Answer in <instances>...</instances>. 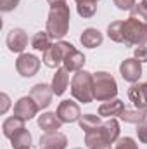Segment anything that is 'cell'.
Masks as SVG:
<instances>
[{
	"label": "cell",
	"instance_id": "6da1fadb",
	"mask_svg": "<svg viewBox=\"0 0 147 149\" xmlns=\"http://www.w3.org/2000/svg\"><path fill=\"white\" fill-rule=\"evenodd\" d=\"M69 21H71V10L66 3L50 5V12H49V17H47L45 30L49 31L52 40H62L68 35Z\"/></svg>",
	"mask_w": 147,
	"mask_h": 149
},
{
	"label": "cell",
	"instance_id": "7a4b0ae2",
	"mask_svg": "<svg viewBox=\"0 0 147 149\" xmlns=\"http://www.w3.org/2000/svg\"><path fill=\"white\" fill-rule=\"evenodd\" d=\"M71 95L81 104H90L94 95V73L80 70L76 71L71 80Z\"/></svg>",
	"mask_w": 147,
	"mask_h": 149
},
{
	"label": "cell",
	"instance_id": "3957f363",
	"mask_svg": "<svg viewBox=\"0 0 147 149\" xmlns=\"http://www.w3.org/2000/svg\"><path fill=\"white\" fill-rule=\"evenodd\" d=\"M94 95L101 102L116 99V95H118V83H116L114 76L111 73H107V71L94 73Z\"/></svg>",
	"mask_w": 147,
	"mask_h": 149
},
{
	"label": "cell",
	"instance_id": "277c9868",
	"mask_svg": "<svg viewBox=\"0 0 147 149\" xmlns=\"http://www.w3.org/2000/svg\"><path fill=\"white\" fill-rule=\"evenodd\" d=\"M123 43L126 47H140L147 43V24L128 17L123 21Z\"/></svg>",
	"mask_w": 147,
	"mask_h": 149
},
{
	"label": "cell",
	"instance_id": "5b68a950",
	"mask_svg": "<svg viewBox=\"0 0 147 149\" xmlns=\"http://www.w3.org/2000/svg\"><path fill=\"white\" fill-rule=\"evenodd\" d=\"M57 45H59L61 50H62V66H64L68 71H80V70L85 66V63H87L85 56L74 47L73 43L64 42V40H59Z\"/></svg>",
	"mask_w": 147,
	"mask_h": 149
},
{
	"label": "cell",
	"instance_id": "8992f818",
	"mask_svg": "<svg viewBox=\"0 0 147 149\" xmlns=\"http://www.w3.org/2000/svg\"><path fill=\"white\" fill-rule=\"evenodd\" d=\"M40 70V59L35 54L30 52H23L19 54V57L16 59V71L21 74L23 78H31L35 76Z\"/></svg>",
	"mask_w": 147,
	"mask_h": 149
},
{
	"label": "cell",
	"instance_id": "52a82bcc",
	"mask_svg": "<svg viewBox=\"0 0 147 149\" xmlns=\"http://www.w3.org/2000/svg\"><path fill=\"white\" fill-rule=\"evenodd\" d=\"M119 74L125 81L128 83H137L142 76V63L137 61L135 57H128L125 61H121L119 64Z\"/></svg>",
	"mask_w": 147,
	"mask_h": 149
},
{
	"label": "cell",
	"instance_id": "ba28073f",
	"mask_svg": "<svg viewBox=\"0 0 147 149\" xmlns=\"http://www.w3.org/2000/svg\"><path fill=\"white\" fill-rule=\"evenodd\" d=\"M5 43H7V47H9L10 52H14V54H23L24 49L28 47V33H26L23 28H12V30L7 33Z\"/></svg>",
	"mask_w": 147,
	"mask_h": 149
},
{
	"label": "cell",
	"instance_id": "9c48e42d",
	"mask_svg": "<svg viewBox=\"0 0 147 149\" xmlns=\"http://www.w3.org/2000/svg\"><path fill=\"white\" fill-rule=\"evenodd\" d=\"M30 97L37 102L40 109L49 108L50 102H52V97H54L52 85H47V83H37V85H33L31 90H30Z\"/></svg>",
	"mask_w": 147,
	"mask_h": 149
},
{
	"label": "cell",
	"instance_id": "30bf717a",
	"mask_svg": "<svg viewBox=\"0 0 147 149\" xmlns=\"http://www.w3.org/2000/svg\"><path fill=\"white\" fill-rule=\"evenodd\" d=\"M55 113H57V116L62 123H74V121H80V118H81L80 106L71 99H66V101L59 102Z\"/></svg>",
	"mask_w": 147,
	"mask_h": 149
},
{
	"label": "cell",
	"instance_id": "8fae6325",
	"mask_svg": "<svg viewBox=\"0 0 147 149\" xmlns=\"http://www.w3.org/2000/svg\"><path fill=\"white\" fill-rule=\"evenodd\" d=\"M38 104L30 97V95H26V97H21L16 104H14V116H17V118H21V120H24V121H28V120H31V118H35L38 113Z\"/></svg>",
	"mask_w": 147,
	"mask_h": 149
},
{
	"label": "cell",
	"instance_id": "7c38bea8",
	"mask_svg": "<svg viewBox=\"0 0 147 149\" xmlns=\"http://www.w3.org/2000/svg\"><path fill=\"white\" fill-rule=\"evenodd\" d=\"M38 146H40V149H66L68 148V137L64 134H61L59 130L49 132V134H43L40 137Z\"/></svg>",
	"mask_w": 147,
	"mask_h": 149
},
{
	"label": "cell",
	"instance_id": "4fadbf2b",
	"mask_svg": "<svg viewBox=\"0 0 147 149\" xmlns=\"http://www.w3.org/2000/svg\"><path fill=\"white\" fill-rule=\"evenodd\" d=\"M37 123L45 134H49V132H57V130L61 128V125H62V121L59 120L57 113H52V111L42 113V114L38 116Z\"/></svg>",
	"mask_w": 147,
	"mask_h": 149
},
{
	"label": "cell",
	"instance_id": "5bb4252c",
	"mask_svg": "<svg viewBox=\"0 0 147 149\" xmlns=\"http://www.w3.org/2000/svg\"><path fill=\"white\" fill-rule=\"evenodd\" d=\"M125 102L119 101V99H111V101H106L99 106V116L101 118H116L119 116L121 113L125 111Z\"/></svg>",
	"mask_w": 147,
	"mask_h": 149
},
{
	"label": "cell",
	"instance_id": "9a60e30c",
	"mask_svg": "<svg viewBox=\"0 0 147 149\" xmlns=\"http://www.w3.org/2000/svg\"><path fill=\"white\" fill-rule=\"evenodd\" d=\"M52 90H54V95H62L69 85V71L66 68H57L55 74L52 76Z\"/></svg>",
	"mask_w": 147,
	"mask_h": 149
},
{
	"label": "cell",
	"instance_id": "2e32d148",
	"mask_svg": "<svg viewBox=\"0 0 147 149\" xmlns=\"http://www.w3.org/2000/svg\"><path fill=\"white\" fill-rule=\"evenodd\" d=\"M102 42H104V37L97 28H87L80 35V43L87 49H95V47L102 45Z\"/></svg>",
	"mask_w": 147,
	"mask_h": 149
},
{
	"label": "cell",
	"instance_id": "e0dca14e",
	"mask_svg": "<svg viewBox=\"0 0 147 149\" xmlns=\"http://www.w3.org/2000/svg\"><path fill=\"white\" fill-rule=\"evenodd\" d=\"M43 64L47 68H52V70H57L61 64H62V50L57 43H54L50 49H47L43 52Z\"/></svg>",
	"mask_w": 147,
	"mask_h": 149
},
{
	"label": "cell",
	"instance_id": "ac0fdd59",
	"mask_svg": "<svg viewBox=\"0 0 147 149\" xmlns=\"http://www.w3.org/2000/svg\"><path fill=\"white\" fill-rule=\"evenodd\" d=\"M85 144L88 149H112L111 142L101 134V130L92 132V134H85Z\"/></svg>",
	"mask_w": 147,
	"mask_h": 149
},
{
	"label": "cell",
	"instance_id": "d6986e66",
	"mask_svg": "<svg viewBox=\"0 0 147 149\" xmlns=\"http://www.w3.org/2000/svg\"><path fill=\"white\" fill-rule=\"evenodd\" d=\"M23 128H24V120H21L17 116H10V118L3 120V123H2V134L7 139H12Z\"/></svg>",
	"mask_w": 147,
	"mask_h": 149
},
{
	"label": "cell",
	"instance_id": "ffe728a7",
	"mask_svg": "<svg viewBox=\"0 0 147 149\" xmlns=\"http://www.w3.org/2000/svg\"><path fill=\"white\" fill-rule=\"evenodd\" d=\"M128 99L137 109H147V99L142 90V83H132V87L128 88Z\"/></svg>",
	"mask_w": 147,
	"mask_h": 149
},
{
	"label": "cell",
	"instance_id": "44dd1931",
	"mask_svg": "<svg viewBox=\"0 0 147 149\" xmlns=\"http://www.w3.org/2000/svg\"><path fill=\"white\" fill-rule=\"evenodd\" d=\"M101 134L109 141L111 144L118 142V139H119V123H118V120L109 118L107 121H104L102 127H101Z\"/></svg>",
	"mask_w": 147,
	"mask_h": 149
},
{
	"label": "cell",
	"instance_id": "7402d4cb",
	"mask_svg": "<svg viewBox=\"0 0 147 149\" xmlns=\"http://www.w3.org/2000/svg\"><path fill=\"white\" fill-rule=\"evenodd\" d=\"M119 120L125 123H132V125H140L147 121V109H125L119 114Z\"/></svg>",
	"mask_w": 147,
	"mask_h": 149
},
{
	"label": "cell",
	"instance_id": "603a6c76",
	"mask_svg": "<svg viewBox=\"0 0 147 149\" xmlns=\"http://www.w3.org/2000/svg\"><path fill=\"white\" fill-rule=\"evenodd\" d=\"M78 123H80V128H81L85 134L97 132V130H101V127H102L101 116H95V114H83Z\"/></svg>",
	"mask_w": 147,
	"mask_h": 149
},
{
	"label": "cell",
	"instance_id": "cb8c5ba5",
	"mask_svg": "<svg viewBox=\"0 0 147 149\" xmlns=\"http://www.w3.org/2000/svg\"><path fill=\"white\" fill-rule=\"evenodd\" d=\"M10 142H12V148L14 149H31L33 137H31V134H30L26 128H23V130H19V132L10 139Z\"/></svg>",
	"mask_w": 147,
	"mask_h": 149
},
{
	"label": "cell",
	"instance_id": "d4e9b609",
	"mask_svg": "<svg viewBox=\"0 0 147 149\" xmlns=\"http://www.w3.org/2000/svg\"><path fill=\"white\" fill-rule=\"evenodd\" d=\"M54 43H52V37L49 35V31L45 30V31H38L33 35L31 38V47L35 49V50H42V52H45L47 49H50Z\"/></svg>",
	"mask_w": 147,
	"mask_h": 149
},
{
	"label": "cell",
	"instance_id": "484cf974",
	"mask_svg": "<svg viewBox=\"0 0 147 149\" xmlns=\"http://www.w3.org/2000/svg\"><path fill=\"white\" fill-rule=\"evenodd\" d=\"M107 37L116 42V43H123V21H112L107 26Z\"/></svg>",
	"mask_w": 147,
	"mask_h": 149
},
{
	"label": "cell",
	"instance_id": "4316f807",
	"mask_svg": "<svg viewBox=\"0 0 147 149\" xmlns=\"http://www.w3.org/2000/svg\"><path fill=\"white\" fill-rule=\"evenodd\" d=\"M76 10L81 17L88 19V17H94L95 12H97V3H88V2H83V3H76Z\"/></svg>",
	"mask_w": 147,
	"mask_h": 149
},
{
	"label": "cell",
	"instance_id": "83f0119b",
	"mask_svg": "<svg viewBox=\"0 0 147 149\" xmlns=\"http://www.w3.org/2000/svg\"><path fill=\"white\" fill-rule=\"evenodd\" d=\"M130 17H132V19H137V21H140V23H146V24H147V9L142 5V2L133 5V9L130 10Z\"/></svg>",
	"mask_w": 147,
	"mask_h": 149
},
{
	"label": "cell",
	"instance_id": "f1b7e54d",
	"mask_svg": "<svg viewBox=\"0 0 147 149\" xmlns=\"http://www.w3.org/2000/svg\"><path fill=\"white\" fill-rule=\"evenodd\" d=\"M114 149H139V144L132 137H121V139H118Z\"/></svg>",
	"mask_w": 147,
	"mask_h": 149
},
{
	"label": "cell",
	"instance_id": "f546056e",
	"mask_svg": "<svg viewBox=\"0 0 147 149\" xmlns=\"http://www.w3.org/2000/svg\"><path fill=\"white\" fill-rule=\"evenodd\" d=\"M21 0H0V10L2 12H10L19 5Z\"/></svg>",
	"mask_w": 147,
	"mask_h": 149
},
{
	"label": "cell",
	"instance_id": "4dcf8cb0",
	"mask_svg": "<svg viewBox=\"0 0 147 149\" xmlns=\"http://www.w3.org/2000/svg\"><path fill=\"white\" fill-rule=\"evenodd\" d=\"M133 57L140 63H147V47L146 45H140V47H135L133 50Z\"/></svg>",
	"mask_w": 147,
	"mask_h": 149
},
{
	"label": "cell",
	"instance_id": "1f68e13d",
	"mask_svg": "<svg viewBox=\"0 0 147 149\" xmlns=\"http://www.w3.org/2000/svg\"><path fill=\"white\" fill-rule=\"evenodd\" d=\"M112 2L119 10H132L137 0H112Z\"/></svg>",
	"mask_w": 147,
	"mask_h": 149
},
{
	"label": "cell",
	"instance_id": "d6a6232c",
	"mask_svg": "<svg viewBox=\"0 0 147 149\" xmlns=\"http://www.w3.org/2000/svg\"><path fill=\"white\" fill-rule=\"evenodd\" d=\"M9 108H10V97L5 92H2L0 94V114H5L9 111Z\"/></svg>",
	"mask_w": 147,
	"mask_h": 149
},
{
	"label": "cell",
	"instance_id": "836d02e7",
	"mask_svg": "<svg viewBox=\"0 0 147 149\" xmlns=\"http://www.w3.org/2000/svg\"><path fill=\"white\" fill-rule=\"evenodd\" d=\"M137 137L142 144H147V121L137 125Z\"/></svg>",
	"mask_w": 147,
	"mask_h": 149
},
{
	"label": "cell",
	"instance_id": "e575fe53",
	"mask_svg": "<svg viewBox=\"0 0 147 149\" xmlns=\"http://www.w3.org/2000/svg\"><path fill=\"white\" fill-rule=\"evenodd\" d=\"M49 5H57V3H66V0H47Z\"/></svg>",
	"mask_w": 147,
	"mask_h": 149
},
{
	"label": "cell",
	"instance_id": "d590c367",
	"mask_svg": "<svg viewBox=\"0 0 147 149\" xmlns=\"http://www.w3.org/2000/svg\"><path fill=\"white\" fill-rule=\"evenodd\" d=\"M76 3H83V2H88V3H97L99 0H74Z\"/></svg>",
	"mask_w": 147,
	"mask_h": 149
},
{
	"label": "cell",
	"instance_id": "8d00e7d4",
	"mask_svg": "<svg viewBox=\"0 0 147 149\" xmlns=\"http://www.w3.org/2000/svg\"><path fill=\"white\" fill-rule=\"evenodd\" d=\"M142 90H144V95H146V99H147V81L142 83Z\"/></svg>",
	"mask_w": 147,
	"mask_h": 149
},
{
	"label": "cell",
	"instance_id": "74e56055",
	"mask_svg": "<svg viewBox=\"0 0 147 149\" xmlns=\"http://www.w3.org/2000/svg\"><path fill=\"white\" fill-rule=\"evenodd\" d=\"M142 5H144V7L147 9V0H142Z\"/></svg>",
	"mask_w": 147,
	"mask_h": 149
},
{
	"label": "cell",
	"instance_id": "f35d334b",
	"mask_svg": "<svg viewBox=\"0 0 147 149\" xmlns=\"http://www.w3.org/2000/svg\"><path fill=\"white\" fill-rule=\"evenodd\" d=\"M76 149H80V148H76Z\"/></svg>",
	"mask_w": 147,
	"mask_h": 149
}]
</instances>
